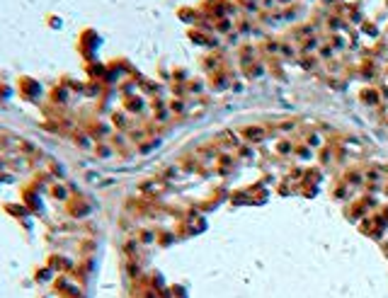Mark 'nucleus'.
I'll return each mask as SVG.
<instances>
[{"label": "nucleus", "instance_id": "nucleus-1", "mask_svg": "<svg viewBox=\"0 0 388 298\" xmlns=\"http://www.w3.org/2000/svg\"><path fill=\"white\" fill-rule=\"evenodd\" d=\"M243 136H245V138H248V141H252V143H257V141H262V138H265V136H267V128L265 126H245L243 128Z\"/></svg>", "mask_w": 388, "mask_h": 298}, {"label": "nucleus", "instance_id": "nucleus-2", "mask_svg": "<svg viewBox=\"0 0 388 298\" xmlns=\"http://www.w3.org/2000/svg\"><path fill=\"white\" fill-rule=\"evenodd\" d=\"M277 150L281 155H286V153H291V143H289V141H281V143L277 145Z\"/></svg>", "mask_w": 388, "mask_h": 298}, {"label": "nucleus", "instance_id": "nucleus-3", "mask_svg": "<svg viewBox=\"0 0 388 298\" xmlns=\"http://www.w3.org/2000/svg\"><path fill=\"white\" fill-rule=\"evenodd\" d=\"M361 99H366V102H376V92H364Z\"/></svg>", "mask_w": 388, "mask_h": 298}, {"label": "nucleus", "instance_id": "nucleus-4", "mask_svg": "<svg viewBox=\"0 0 388 298\" xmlns=\"http://www.w3.org/2000/svg\"><path fill=\"white\" fill-rule=\"evenodd\" d=\"M318 143H320V141H318V136H308V145H313V148H318Z\"/></svg>", "mask_w": 388, "mask_h": 298}]
</instances>
